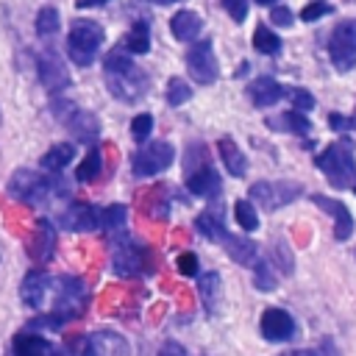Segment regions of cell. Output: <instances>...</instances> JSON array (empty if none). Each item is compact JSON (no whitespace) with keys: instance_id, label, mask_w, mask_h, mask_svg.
Listing matches in <instances>:
<instances>
[{"instance_id":"cell-1","label":"cell","mask_w":356,"mask_h":356,"mask_svg":"<svg viewBox=\"0 0 356 356\" xmlns=\"http://www.w3.org/2000/svg\"><path fill=\"white\" fill-rule=\"evenodd\" d=\"M103 75L108 92L122 103H136L147 92V75L128 58L125 50H111L103 61Z\"/></svg>"},{"instance_id":"cell-2","label":"cell","mask_w":356,"mask_h":356,"mask_svg":"<svg viewBox=\"0 0 356 356\" xmlns=\"http://www.w3.org/2000/svg\"><path fill=\"white\" fill-rule=\"evenodd\" d=\"M184 175H186V189L197 197H217L222 189L220 172L209 164L206 159V145L192 142L186 147V159H184Z\"/></svg>"},{"instance_id":"cell-3","label":"cell","mask_w":356,"mask_h":356,"mask_svg":"<svg viewBox=\"0 0 356 356\" xmlns=\"http://www.w3.org/2000/svg\"><path fill=\"white\" fill-rule=\"evenodd\" d=\"M8 192L17 200H25L31 206H42L53 195L58 197V195H67L70 189H67V184H61L58 175L56 178H44V175H39L33 170H17L11 175V181H8Z\"/></svg>"},{"instance_id":"cell-4","label":"cell","mask_w":356,"mask_h":356,"mask_svg":"<svg viewBox=\"0 0 356 356\" xmlns=\"http://www.w3.org/2000/svg\"><path fill=\"white\" fill-rule=\"evenodd\" d=\"M317 167L328 175L334 189H348L356 181V156L350 142H334L317 156Z\"/></svg>"},{"instance_id":"cell-5","label":"cell","mask_w":356,"mask_h":356,"mask_svg":"<svg viewBox=\"0 0 356 356\" xmlns=\"http://www.w3.org/2000/svg\"><path fill=\"white\" fill-rule=\"evenodd\" d=\"M103 44V28L95 19H75L67 36V56L75 67H89Z\"/></svg>"},{"instance_id":"cell-6","label":"cell","mask_w":356,"mask_h":356,"mask_svg":"<svg viewBox=\"0 0 356 356\" xmlns=\"http://www.w3.org/2000/svg\"><path fill=\"white\" fill-rule=\"evenodd\" d=\"M172 159H175V147L170 142H150L131 156V172L136 178H150L164 172L172 164Z\"/></svg>"},{"instance_id":"cell-7","label":"cell","mask_w":356,"mask_h":356,"mask_svg":"<svg viewBox=\"0 0 356 356\" xmlns=\"http://www.w3.org/2000/svg\"><path fill=\"white\" fill-rule=\"evenodd\" d=\"M53 108H56L53 114H56L81 142H86V145H95V142H97V136H100V122H97V117H95L92 111H83V108H78V106L70 103V100H58Z\"/></svg>"},{"instance_id":"cell-8","label":"cell","mask_w":356,"mask_h":356,"mask_svg":"<svg viewBox=\"0 0 356 356\" xmlns=\"http://www.w3.org/2000/svg\"><path fill=\"white\" fill-rule=\"evenodd\" d=\"M328 56L339 72H348L356 67V19H345L331 31Z\"/></svg>"},{"instance_id":"cell-9","label":"cell","mask_w":356,"mask_h":356,"mask_svg":"<svg viewBox=\"0 0 356 356\" xmlns=\"http://www.w3.org/2000/svg\"><path fill=\"white\" fill-rule=\"evenodd\" d=\"M303 186L295 181H256L250 186V200H256L264 211H275L286 203H292L295 197H300Z\"/></svg>"},{"instance_id":"cell-10","label":"cell","mask_w":356,"mask_h":356,"mask_svg":"<svg viewBox=\"0 0 356 356\" xmlns=\"http://www.w3.org/2000/svg\"><path fill=\"white\" fill-rule=\"evenodd\" d=\"M56 286H58V289H53V295H56L53 312L61 314L64 320L78 317V314L83 312V306H86V298H89L83 281H81V278H72V275H64V278L56 281Z\"/></svg>"},{"instance_id":"cell-11","label":"cell","mask_w":356,"mask_h":356,"mask_svg":"<svg viewBox=\"0 0 356 356\" xmlns=\"http://www.w3.org/2000/svg\"><path fill=\"white\" fill-rule=\"evenodd\" d=\"M186 70H189L192 81L200 83V86H209V83L217 81L220 67H217V56H214V47H211L209 39H203V42H197V44L189 47V53H186Z\"/></svg>"},{"instance_id":"cell-12","label":"cell","mask_w":356,"mask_h":356,"mask_svg":"<svg viewBox=\"0 0 356 356\" xmlns=\"http://www.w3.org/2000/svg\"><path fill=\"white\" fill-rule=\"evenodd\" d=\"M147 264V253L139 242H134L131 236H122L114 242V250H111V267L117 275H139L142 267Z\"/></svg>"},{"instance_id":"cell-13","label":"cell","mask_w":356,"mask_h":356,"mask_svg":"<svg viewBox=\"0 0 356 356\" xmlns=\"http://www.w3.org/2000/svg\"><path fill=\"white\" fill-rule=\"evenodd\" d=\"M259 331L267 342H289L298 331L295 325V317L278 306H267L261 312V320H259Z\"/></svg>"},{"instance_id":"cell-14","label":"cell","mask_w":356,"mask_h":356,"mask_svg":"<svg viewBox=\"0 0 356 356\" xmlns=\"http://www.w3.org/2000/svg\"><path fill=\"white\" fill-rule=\"evenodd\" d=\"M36 75H39L42 86H44V89H50V92H64V89L72 83V78H70L67 67L61 64V58H58L53 50L42 53V56L36 58Z\"/></svg>"},{"instance_id":"cell-15","label":"cell","mask_w":356,"mask_h":356,"mask_svg":"<svg viewBox=\"0 0 356 356\" xmlns=\"http://www.w3.org/2000/svg\"><path fill=\"white\" fill-rule=\"evenodd\" d=\"M50 292H53V278L44 270H31L22 278V284H19V300L28 309H33V312H39L44 306V300H47Z\"/></svg>"},{"instance_id":"cell-16","label":"cell","mask_w":356,"mask_h":356,"mask_svg":"<svg viewBox=\"0 0 356 356\" xmlns=\"http://www.w3.org/2000/svg\"><path fill=\"white\" fill-rule=\"evenodd\" d=\"M61 225L67 231H95V228H100V209L92 203H83V200H75L64 209Z\"/></svg>"},{"instance_id":"cell-17","label":"cell","mask_w":356,"mask_h":356,"mask_svg":"<svg viewBox=\"0 0 356 356\" xmlns=\"http://www.w3.org/2000/svg\"><path fill=\"white\" fill-rule=\"evenodd\" d=\"M312 200H314L317 209H323V211H328L334 217V239H339V242L350 239V234H353V214L348 211V206L342 200H331L325 195H312Z\"/></svg>"},{"instance_id":"cell-18","label":"cell","mask_w":356,"mask_h":356,"mask_svg":"<svg viewBox=\"0 0 356 356\" xmlns=\"http://www.w3.org/2000/svg\"><path fill=\"white\" fill-rule=\"evenodd\" d=\"M203 31V17L197 11H189V8H181L178 14H172L170 19V33L178 39V42H195Z\"/></svg>"},{"instance_id":"cell-19","label":"cell","mask_w":356,"mask_h":356,"mask_svg":"<svg viewBox=\"0 0 356 356\" xmlns=\"http://www.w3.org/2000/svg\"><path fill=\"white\" fill-rule=\"evenodd\" d=\"M248 95H250L253 106H259V108H270V106H275V103L286 95V89H284L275 78L261 75V78H256V81L248 86Z\"/></svg>"},{"instance_id":"cell-20","label":"cell","mask_w":356,"mask_h":356,"mask_svg":"<svg viewBox=\"0 0 356 356\" xmlns=\"http://www.w3.org/2000/svg\"><path fill=\"white\" fill-rule=\"evenodd\" d=\"M220 295H222V278L220 273H203L197 278V298L206 309L209 317L217 314V306H220Z\"/></svg>"},{"instance_id":"cell-21","label":"cell","mask_w":356,"mask_h":356,"mask_svg":"<svg viewBox=\"0 0 356 356\" xmlns=\"http://www.w3.org/2000/svg\"><path fill=\"white\" fill-rule=\"evenodd\" d=\"M14 356H56V348L53 342H47L42 334H31V331H22L14 337Z\"/></svg>"},{"instance_id":"cell-22","label":"cell","mask_w":356,"mask_h":356,"mask_svg":"<svg viewBox=\"0 0 356 356\" xmlns=\"http://www.w3.org/2000/svg\"><path fill=\"white\" fill-rule=\"evenodd\" d=\"M217 153H220V159H222V167H225L234 178H245V172H248V159H245V153L239 150V145H236L231 136H222V139L217 142Z\"/></svg>"},{"instance_id":"cell-23","label":"cell","mask_w":356,"mask_h":356,"mask_svg":"<svg viewBox=\"0 0 356 356\" xmlns=\"http://www.w3.org/2000/svg\"><path fill=\"white\" fill-rule=\"evenodd\" d=\"M220 242H222L225 253H228L236 264H242V267H250V264L259 259V253H256V242H250V239H245V236H234V234L225 231V236H222Z\"/></svg>"},{"instance_id":"cell-24","label":"cell","mask_w":356,"mask_h":356,"mask_svg":"<svg viewBox=\"0 0 356 356\" xmlns=\"http://www.w3.org/2000/svg\"><path fill=\"white\" fill-rule=\"evenodd\" d=\"M89 345H92V356H128L125 339L111 334V331L89 334Z\"/></svg>"},{"instance_id":"cell-25","label":"cell","mask_w":356,"mask_h":356,"mask_svg":"<svg viewBox=\"0 0 356 356\" xmlns=\"http://www.w3.org/2000/svg\"><path fill=\"white\" fill-rule=\"evenodd\" d=\"M195 231L211 242H220L225 236V220H222V211L220 209H206L195 217Z\"/></svg>"},{"instance_id":"cell-26","label":"cell","mask_w":356,"mask_h":356,"mask_svg":"<svg viewBox=\"0 0 356 356\" xmlns=\"http://www.w3.org/2000/svg\"><path fill=\"white\" fill-rule=\"evenodd\" d=\"M72 156H75V147H72L70 142H58V145H53V147L42 156V167H44L47 172H61V170L72 161Z\"/></svg>"},{"instance_id":"cell-27","label":"cell","mask_w":356,"mask_h":356,"mask_svg":"<svg viewBox=\"0 0 356 356\" xmlns=\"http://www.w3.org/2000/svg\"><path fill=\"white\" fill-rule=\"evenodd\" d=\"M122 44H125L128 53H139V56L147 53L150 50V25H147V19H136Z\"/></svg>"},{"instance_id":"cell-28","label":"cell","mask_w":356,"mask_h":356,"mask_svg":"<svg viewBox=\"0 0 356 356\" xmlns=\"http://www.w3.org/2000/svg\"><path fill=\"white\" fill-rule=\"evenodd\" d=\"M33 242H36V248H31V253H33L39 261L50 259L53 242H56V231H53L50 220H39V222H36V236H33Z\"/></svg>"},{"instance_id":"cell-29","label":"cell","mask_w":356,"mask_h":356,"mask_svg":"<svg viewBox=\"0 0 356 356\" xmlns=\"http://www.w3.org/2000/svg\"><path fill=\"white\" fill-rule=\"evenodd\" d=\"M267 125H270V128H286L289 134H300V136L312 131L309 117H306L303 111H295V108H292V111H286L281 120H267Z\"/></svg>"},{"instance_id":"cell-30","label":"cell","mask_w":356,"mask_h":356,"mask_svg":"<svg viewBox=\"0 0 356 356\" xmlns=\"http://www.w3.org/2000/svg\"><path fill=\"white\" fill-rule=\"evenodd\" d=\"M100 170H103V156H100V150H97V147H92V150L83 156V161L78 164L75 178L86 184V181H95V178L100 175Z\"/></svg>"},{"instance_id":"cell-31","label":"cell","mask_w":356,"mask_h":356,"mask_svg":"<svg viewBox=\"0 0 356 356\" xmlns=\"http://www.w3.org/2000/svg\"><path fill=\"white\" fill-rule=\"evenodd\" d=\"M253 47L259 53H264V56H275L281 50V39L267 25H256V31H253Z\"/></svg>"},{"instance_id":"cell-32","label":"cell","mask_w":356,"mask_h":356,"mask_svg":"<svg viewBox=\"0 0 356 356\" xmlns=\"http://www.w3.org/2000/svg\"><path fill=\"white\" fill-rule=\"evenodd\" d=\"M234 217H236V225L242 228V231H256L259 228V214H256V209H253V200H236L234 203Z\"/></svg>"},{"instance_id":"cell-33","label":"cell","mask_w":356,"mask_h":356,"mask_svg":"<svg viewBox=\"0 0 356 356\" xmlns=\"http://www.w3.org/2000/svg\"><path fill=\"white\" fill-rule=\"evenodd\" d=\"M250 267H253V284H256V289H261V292H273L275 284H278L273 267H270L264 259H256Z\"/></svg>"},{"instance_id":"cell-34","label":"cell","mask_w":356,"mask_h":356,"mask_svg":"<svg viewBox=\"0 0 356 356\" xmlns=\"http://www.w3.org/2000/svg\"><path fill=\"white\" fill-rule=\"evenodd\" d=\"M56 31H58V11L53 6L39 8V14H36V33L39 36H53Z\"/></svg>"},{"instance_id":"cell-35","label":"cell","mask_w":356,"mask_h":356,"mask_svg":"<svg viewBox=\"0 0 356 356\" xmlns=\"http://www.w3.org/2000/svg\"><path fill=\"white\" fill-rule=\"evenodd\" d=\"M164 95H167V103H170V106H184V103L192 97V89H189V83H186L184 78H170Z\"/></svg>"},{"instance_id":"cell-36","label":"cell","mask_w":356,"mask_h":356,"mask_svg":"<svg viewBox=\"0 0 356 356\" xmlns=\"http://www.w3.org/2000/svg\"><path fill=\"white\" fill-rule=\"evenodd\" d=\"M125 217H128V209H125V206H120V203L106 206V209H100V228L117 231V228H122Z\"/></svg>"},{"instance_id":"cell-37","label":"cell","mask_w":356,"mask_h":356,"mask_svg":"<svg viewBox=\"0 0 356 356\" xmlns=\"http://www.w3.org/2000/svg\"><path fill=\"white\" fill-rule=\"evenodd\" d=\"M153 134V117L150 114H136L131 120V139L134 142H145Z\"/></svg>"},{"instance_id":"cell-38","label":"cell","mask_w":356,"mask_h":356,"mask_svg":"<svg viewBox=\"0 0 356 356\" xmlns=\"http://www.w3.org/2000/svg\"><path fill=\"white\" fill-rule=\"evenodd\" d=\"M286 95H289L295 111H303V114H306V111L314 108V97H312L306 89H286Z\"/></svg>"},{"instance_id":"cell-39","label":"cell","mask_w":356,"mask_h":356,"mask_svg":"<svg viewBox=\"0 0 356 356\" xmlns=\"http://www.w3.org/2000/svg\"><path fill=\"white\" fill-rule=\"evenodd\" d=\"M222 8L231 14L234 22H245V17L250 11V0H222Z\"/></svg>"},{"instance_id":"cell-40","label":"cell","mask_w":356,"mask_h":356,"mask_svg":"<svg viewBox=\"0 0 356 356\" xmlns=\"http://www.w3.org/2000/svg\"><path fill=\"white\" fill-rule=\"evenodd\" d=\"M325 14H331V6L323 3V0H314V3H309V6L300 11V19H303V22H314V19L325 17Z\"/></svg>"},{"instance_id":"cell-41","label":"cell","mask_w":356,"mask_h":356,"mask_svg":"<svg viewBox=\"0 0 356 356\" xmlns=\"http://www.w3.org/2000/svg\"><path fill=\"white\" fill-rule=\"evenodd\" d=\"M275 259H278V264H281V273H292V250H289V245L281 239L278 245H275Z\"/></svg>"},{"instance_id":"cell-42","label":"cell","mask_w":356,"mask_h":356,"mask_svg":"<svg viewBox=\"0 0 356 356\" xmlns=\"http://www.w3.org/2000/svg\"><path fill=\"white\" fill-rule=\"evenodd\" d=\"M175 264H178V273H181V275H197V267H200L195 253H181Z\"/></svg>"},{"instance_id":"cell-43","label":"cell","mask_w":356,"mask_h":356,"mask_svg":"<svg viewBox=\"0 0 356 356\" xmlns=\"http://www.w3.org/2000/svg\"><path fill=\"white\" fill-rule=\"evenodd\" d=\"M270 22H275V25H281V28H289V25L295 22V17H292V11H289L286 6H273Z\"/></svg>"},{"instance_id":"cell-44","label":"cell","mask_w":356,"mask_h":356,"mask_svg":"<svg viewBox=\"0 0 356 356\" xmlns=\"http://www.w3.org/2000/svg\"><path fill=\"white\" fill-rule=\"evenodd\" d=\"M159 356H186V348H184L181 342L170 339V342H164V345L159 348Z\"/></svg>"},{"instance_id":"cell-45","label":"cell","mask_w":356,"mask_h":356,"mask_svg":"<svg viewBox=\"0 0 356 356\" xmlns=\"http://www.w3.org/2000/svg\"><path fill=\"white\" fill-rule=\"evenodd\" d=\"M328 125L337 128V131H348V128H353V122L345 120V117H339V114H331V117H328Z\"/></svg>"},{"instance_id":"cell-46","label":"cell","mask_w":356,"mask_h":356,"mask_svg":"<svg viewBox=\"0 0 356 356\" xmlns=\"http://www.w3.org/2000/svg\"><path fill=\"white\" fill-rule=\"evenodd\" d=\"M314 356H339V353H337V348H334L331 342H323V345L314 350Z\"/></svg>"},{"instance_id":"cell-47","label":"cell","mask_w":356,"mask_h":356,"mask_svg":"<svg viewBox=\"0 0 356 356\" xmlns=\"http://www.w3.org/2000/svg\"><path fill=\"white\" fill-rule=\"evenodd\" d=\"M103 3H108V0H75L78 8H95V6H103Z\"/></svg>"},{"instance_id":"cell-48","label":"cell","mask_w":356,"mask_h":356,"mask_svg":"<svg viewBox=\"0 0 356 356\" xmlns=\"http://www.w3.org/2000/svg\"><path fill=\"white\" fill-rule=\"evenodd\" d=\"M286 356H314V350H292V353H286Z\"/></svg>"},{"instance_id":"cell-49","label":"cell","mask_w":356,"mask_h":356,"mask_svg":"<svg viewBox=\"0 0 356 356\" xmlns=\"http://www.w3.org/2000/svg\"><path fill=\"white\" fill-rule=\"evenodd\" d=\"M150 3H159V6H170V3H178V0H150Z\"/></svg>"},{"instance_id":"cell-50","label":"cell","mask_w":356,"mask_h":356,"mask_svg":"<svg viewBox=\"0 0 356 356\" xmlns=\"http://www.w3.org/2000/svg\"><path fill=\"white\" fill-rule=\"evenodd\" d=\"M256 3H259V6H270L273 0H256Z\"/></svg>"},{"instance_id":"cell-51","label":"cell","mask_w":356,"mask_h":356,"mask_svg":"<svg viewBox=\"0 0 356 356\" xmlns=\"http://www.w3.org/2000/svg\"><path fill=\"white\" fill-rule=\"evenodd\" d=\"M353 189H356V181H353Z\"/></svg>"}]
</instances>
